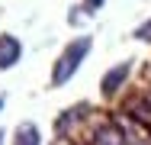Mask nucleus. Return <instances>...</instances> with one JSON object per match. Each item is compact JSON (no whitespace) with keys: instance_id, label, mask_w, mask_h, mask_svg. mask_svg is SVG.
Listing matches in <instances>:
<instances>
[{"instance_id":"6","label":"nucleus","mask_w":151,"mask_h":145,"mask_svg":"<svg viewBox=\"0 0 151 145\" xmlns=\"http://www.w3.org/2000/svg\"><path fill=\"white\" fill-rule=\"evenodd\" d=\"M16 145H42L39 126H35V123H19V129H16Z\"/></svg>"},{"instance_id":"5","label":"nucleus","mask_w":151,"mask_h":145,"mask_svg":"<svg viewBox=\"0 0 151 145\" xmlns=\"http://www.w3.org/2000/svg\"><path fill=\"white\" fill-rule=\"evenodd\" d=\"M93 145H129V139H125V132H122L116 123H103V126H96L93 129Z\"/></svg>"},{"instance_id":"4","label":"nucleus","mask_w":151,"mask_h":145,"mask_svg":"<svg viewBox=\"0 0 151 145\" xmlns=\"http://www.w3.org/2000/svg\"><path fill=\"white\" fill-rule=\"evenodd\" d=\"M19 58H23V42L10 32H0V71L13 68Z\"/></svg>"},{"instance_id":"10","label":"nucleus","mask_w":151,"mask_h":145,"mask_svg":"<svg viewBox=\"0 0 151 145\" xmlns=\"http://www.w3.org/2000/svg\"><path fill=\"white\" fill-rule=\"evenodd\" d=\"M74 145H93V142H74Z\"/></svg>"},{"instance_id":"11","label":"nucleus","mask_w":151,"mask_h":145,"mask_svg":"<svg viewBox=\"0 0 151 145\" xmlns=\"http://www.w3.org/2000/svg\"><path fill=\"white\" fill-rule=\"evenodd\" d=\"M0 145H3V132H0Z\"/></svg>"},{"instance_id":"7","label":"nucleus","mask_w":151,"mask_h":145,"mask_svg":"<svg viewBox=\"0 0 151 145\" xmlns=\"http://www.w3.org/2000/svg\"><path fill=\"white\" fill-rule=\"evenodd\" d=\"M81 110H84V107H68V110H64V116H58L55 129H58L61 136L68 132V126H71V123H77V119H81Z\"/></svg>"},{"instance_id":"9","label":"nucleus","mask_w":151,"mask_h":145,"mask_svg":"<svg viewBox=\"0 0 151 145\" xmlns=\"http://www.w3.org/2000/svg\"><path fill=\"white\" fill-rule=\"evenodd\" d=\"M100 7H103V0H84V10H87V13H96Z\"/></svg>"},{"instance_id":"1","label":"nucleus","mask_w":151,"mask_h":145,"mask_svg":"<svg viewBox=\"0 0 151 145\" xmlns=\"http://www.w3.org/2000/svg\"><path fill=\"white\" fill-rule=\"evenodd\" d=\"M90 45H93L90 36H77L74 42H68V45H64V52L58 55L55 68H52V87H61V84H68V81L74 78V71H77V68H81V61L87 58Z\"/></svg>"},{"instance_id":"12","label":"nucleus","mask_w":151,"mask_h":145,"mask_svg":"<svg viewBox=\"0 0 151 145\" xmlns=\"http://www.w3.org/2000/svg\"><path fill=\"white\" fill-rule=\"evenodd\" d=\"M0 110H3V100H0Z\"/></svg>"},{"instance_id":"3","label":"nucleus","mask_w":151,"mask_h":145,"mask_svg":"<svg viewBox=\"0 0 151 145\" xmlns=\"http://www.w3.org/2000/svg\"><path fill=\"white\" fill-rule=\"evenodd\" d=\"M129 74H132V61H119V65H113V68L103 74V81H100L103 94H106V97L119 94V87H125V78H129Z\"/></svg>"},{"instance_id":"8","label":"nucleus","mask_w":151,"mask_h":145,"mask_svg":"<svg viewBox=\"0 0 151 145\" xmlns=\"http://www.w3.org/2000/svg\"><path fill=\"white\" fill-rule=\"evenodd\" d=\"M135 39H142V42H151V20H145L142 26L135 29Z\"/></svg>"},{"instance_id":"2","label":"nucleus","mask_w":151,"mask_h":145,"mask_svg":"<svg viewBox=\"0 0 151 145\" xmlns=\"http://www.w3.org/2000/svg\"><path fill=\"white\" fill-rule=\"evenodd\" d=\"M122 113L129 116L132 123H138L142 129H148V132H151V97H145V94H132V97H125Z\"/></svg>"}]
</instances>
